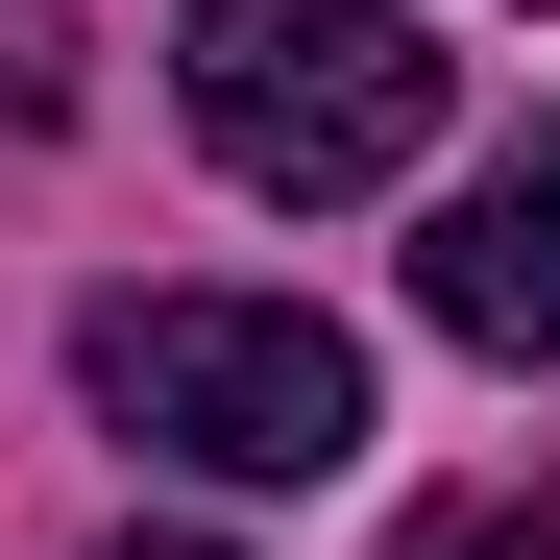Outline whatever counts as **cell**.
<instances>
[{"label": "cell", "mask_w": 560, "mask_h": 560, "mask_svg": "<svg viewBox=\"0 0 560 560\" xmlns=\"http://www.w3.org/2000/svg\"><path fill=\"white\" fill-rule=\"evenodd\" d=\"M98 415L147 463H196V488H317L365 463V341L293 317V293H98Z\"/></svg>", "instance_id": "cell-1"}, {"label": "cell", "mask_w": 560, "mask_h": 560, "mask_svg": "<svg viewBox=\"0 0 560 560\" xmlns=\"http://www.w3.org/2000/svg\"><path fill=\"white\" fill-rule=\"evenodd\" d=\"M98 560H220V536H98Z\"/></svg>", "instance_id": "cell-5"}, {"label": "cell", "mask_w": 560, "mask_h": 560, "mask_svg": "<svg viewBox=\"0 0 560 560\" xmlns=\"http://www.w3.org/2000/svg\"><path fill=\"white\" fill-rule=\"evenodd\" d=\"M415 317H439V341H488V365H560V122H512V147L439 196Z\"/></svg>", "instance_id": "cell-3"}, {"label": "cell", "mask_w": 560, "mask_h": 560, "mask_svg": "<svg viewBox=\"0 0 560 560\" xmlns=\"http://www.w3.org/2000/svg\"><path fill=\"white\" fill-rule=\"evenodd\" d=\"M415 560H560V512H439Z\"/></svg>", "instance_id": "cell-4"}, {"label": "cell", "mask_w": 560, "mask_h": 560, "mask_svg": "<svg viewBox=\"0 0 560 560\" xmlns=\"http://www.w3.org/2000/svg\"><path fill=\"white\" fill-rule=\"evenodd\" d=\"M171 98H196V147L244 171V196H390V171L439 147V49L390 25V0H196V49H171Z\"/></svg>", "instance_id": "cell-2"}]
</instances>
